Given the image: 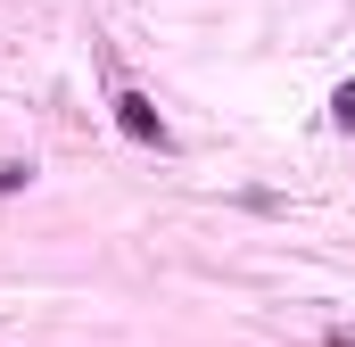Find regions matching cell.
I'll use <instances>...</instances> for the list:
<instances>
[{"label":"cell","mask_w":355,"mask_h":347,"mask_svg":"<svg viewBox=\"0 0 355 347\" xmlns=\"http://www.w3.org/2000/svg\"><path fill=\"white\" fill-rule=\"evenodd\" d=\"M116 124H124L132 141H157V149H166V116H157L141 91H116Z\"/></svg>","instance_id":"obj_1"},{"label":"cell","mask_w":355,"mask_h":347,"mask_svg":"<svg viewBox=\"0 0 355 347\" xmlns=\"http://www.w3.org/2000/svg\"><path fill=\"white\" fill-rule=\"evenodd\" d=\"M331 124H339V133H355V83L331 91Z\"/></svg>","instance_id":"obj_2"},{"label":"cell","mask_w":355,"mask_h":347,"mask_svg":"<svg viewBox=\"0 0 355 347\" xmlns=\"http://www.w3.org/2000/svg\"><path fill=\"white\" fill-rule=\"evenodd\" d=\"M25 182H33V166H25V158H8V166H0V190H25Z\"/></svg>","instance_id":"obj_3"}]
</instances>
